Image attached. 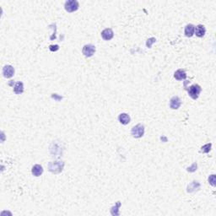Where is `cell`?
<instances>
[{"instance_id": "16", "label": "cell", "mask_w": 216, "mask_h": 216, "mask_svg": "<svg viewBox=\"0 0 216 216\" xmlns=\"http://www.w3.org/2000/svg\"><path fill=\"white\" fill-rule=\"evenodd\" d=\"M49 49H50L51 51H52V52H53V51H58V50L59 49V47H58V45H51L49 47Z\"/></svg>"}, {"instance_id": "3", "label": "cell", "mask_w": 216, "mask_h": 216, "mask_svg": "<svg viewBox=\"0 0 216 216\" xmlns=\"http://www.w3.org/2000/svg\"><path fill=\"white\" fill-rule=\"evenodd\" d=\"M64 7H65L66 11L69 12V13H72V12H74V11H76L79 9L80 4H79V2L76 1V0H69V1H67L66 3H65Z\"/></svg>"}, {"instance_id": "2", "label": "cell", "mask_w": 216, "mask_h": 216, "mask_svg": "<svg viewBox=\"0 0 216 216\" xmlns=\"http://www.w3.org/2000/svg\"><path fill=\"white\" fill-rule=\"evenodd\" d=\"M131 133H132V137H134V138H137V139L141 138L144 134V127L142 124H137L132 128Z\"/></svg>"}, {"instance_id": "15", "label": "cell", "mask_w": 216, "mask_h": 216, "mask_svg": "<svg viewBox=\"0 0 216 216\" xmlns=\"http://www.w3.org/2000/svg\"><path fill=\"white\" fill-rule=\"evenodd\" d=\"M209 182L210 183V184L212 185V186H215V175H211L210 177H209Z\"/></svg>"}, {"instance_id": "6", "label": "cell", "mask_w": 216, "mask_h": 216, "mask_svg": "<svg viewBox=\"0 0 216 216\" xmlns=\"http://www.w3.org/2000/svg\"><path fill=\"white\" fill-rule=\"evenodd\" d=\"M114 36V32L111 28L105 29L104 31L101 32V37L106 40V41H110L112 40Z\"/></svg>"}, {"instance_id": "9", "label": "cell", "mask_w": 216, "mask_h": 216, "mask_svg": "<svg viewBox=\"0 0 216 216\" xmlns=\"http://www.w3.org/2000/svg\"><path fill=\"white\" fill-rule=\"evenodd\" d=\"M205 33H206V29L204 25H203V24H199V25H197V26H196L194 34H195L198 37H203V35H205Z\"/></svg>"}, {"instance_id": "14", "label": "cell", "mask_w": 216, "mask_h": 216, "mask_svg": "<svg viewBox=\"0 0 216 216\" xmlns=\"http://www.w3.org/2000/svg\"><path fill=\"white\" fill-rule=\"evenodd\" d=\"M211 146H212V143H207L205 145L201 148V152L203 153H209L210 150H211Z\"/></svg>"}, {"instance_id": "4", "label": "cell", "mask_w": 216, "mask_h": 216, "mask_svg": "<svg viewBox=\"0 0 216 216\" xmlns=\"http://www.w3.org/2000/svg\"><path fill=\"white\" fill-rule=\"evenodd\" d=\"M82 52L84 56L90 58L94 55V53L95 52V47L92 44H87V45H84L83 49H82Z\"/></svg>"}, {"instance_id": "8", "label": "cell", "mask_w": 216, "mask_h": 216, "mask_svg": "<svg viewBox=\"0 0 216 216\" xmlns=\"http://www.w3.org/2000/svg\"><path fill=\"white\" fill-rule=\"evenodd\" d=\"M195 32V26L192 24H188L186 25L184 30V34L187 37H192L194 35Z\"/></svg>"}, {"instance_id": "13", "label": "cell", "mask_w": 216, "mask_h": 216, "mask_svg": "<svg viewBox=\"0 0 216 216\" xmlns=\"http://www.w3.org/2000/svg\"><path fill=\"white\" fill-rule=\"evenodd\" d=\"M14 91L15 94H22L23 91H24V84H23L22 82H20V81L17 82V83L15 84V85H14Z\"/></svg>"}, {"instance_id": "12", "label": "cell", "mask_w": 216, "mask_h": 216, "mask_svg": "<svg viewBox=\"0 0 216 216\" xmlns=\"http://www.w3.org/2000/svg\"><path fill=\"white\" fill-rule=\"evenodd\" d=\"M174 78L177 80H185L187 78V73L184 69H178L174 73Z\"/></svg>"}, {"instance_id": "7", "label": "cell", "mask_w": 216, "mask_h": 216, "mask_svg": "<svg viewBox=\"0 0 216 216\" xmlns=\"http://www.w3.org/2000/svg\"><path fill=\"white\" fill-rule=\"evenodd\" d=\"M181 101L178 96H173L170 101V107L173 110H177L181 106Z\"/></svg>"}, {"instance_id": "10", "label": "cell", "mask_w": 216, "mask_h": 216, "mask_svg": "<svg viewBox=\"0 0 216 216\" xmlns=\"http://www.w3.org/2000/svg\"><path fill=\"white\" fill-rule=\"evenodd\" d=\"M118 121L122 124L123 125H127L128 124L130 121H131V118H130V116L127 113H121L120 115L118 116Z\"/></svg>"}, {"instance_id": "11", "label": "cell", "mask_w": 216, "mask_h": 216, "mask_svg": "<svg viewBox=\"0 0 216 216\" xmlns=\"http://www.w3.org/2000/svg\"><path fill=\"white\" fill-rule=\"evenodd\" d=\"M32 172L33 176L35 177H40L41 175L43 173V168L41 165L36 164L35 166H33V167L32 169Z\"/></svg>"}, {"instance_id": "1", "label": "cell", "mask_w": 216, "mask_h": 216, "mask_svg": "<svg viewBox=\"0 0 216 216\" xmlns=\"http://www.w3.org/2000/svg\"><path fill=\"white\" fill-rule=\"evenodd\" d=\"M202 88L199 84H192L188 89V95L193 100H197L201 93Z\"/></svg>"}, {"instance_id": "5", "label": "cell", "mask_w": 216, "mask_h": 216, "mask_svg": "<svg viewBox=\"0 0 216 216\" xmlns=\"http://www.w3.org/2000/svg\"><path fill=\"white\" fill-rule=\"evenodd\" d=\"M3 74L5 78L9 79L11 77L14 76V69L11 65H5L3 69Z\"/></svg>"}]
</instances>
